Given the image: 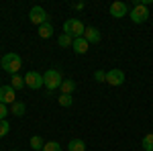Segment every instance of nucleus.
Instances as JSON below:
<instances>
[{
	"mask_svg": "<svg viewBox=\"0 0 153 151\" xmlns=\"http://www.w3.org/2000/svg\"><path fill=\"white\" fill-rule=\"evenodd\" d=\"M0 86H2V84H0Z\"/></svg>",
	"mask_w": 153,
	"mask_h": 151,
	"instance_id": "nucleus-26",
	"label": "nucleus"
},
{
	"mask_svg": "<svg viewBox=\"0 0 153 151\" xmlns=\"http://www.w3.org/2000/svg\"><path fill=\"white\" fill-rule=\"evenodd\" d=\"M84 31H86V27H84V23L78 21V19H68V21L63 23V33L70 35L71 39L84 37Z\"/></svg>",
	"mask_w": 153,
	"mask_h": 151,
	"instance_id": "nucleus-3",
	"label": "nucleus"
},
{
	"mask_svg": "<svg viewBox=\"0 0 153 151\" xmlns=\"http://www.w3.org/2000/svg\"><path fill=\"white\" fill-rule=\"evenodd\" d=\"M84 39H86L88 43H100V31H98L96 27H86Z\"/></svg>",
	"mask_w": 153,
	"mask_h": 151,
	"instance_id": "nucleus-10",
	"label": "nucleus"
},
{
	"mask_svg": "<svg viewBox=\"0 0 153 151\" xmlns=\"http://www.w3.org/2000/svg\"><path fill=\"white\" fill-rule=\"evenodd\" d=\"M94 80H96V82H106V74H104L102 70L94 71Z\"/></svg>",
	"mask_w": 153,
	"mask_h": 151,
	"instance_id": "nucleus-24",
	"label": "nucleus"
},
{
	"mask_svg": "<svg viewBox=\"0 0 153 151\" xmlns=\"http://www.w3.org/2000/svg\"><path fill=\"white\" fill-rule=\"evenodd\" d=\"M29 19H31V23L37 25V27H41V25L49 23V16H47V12H45V8H43V6H39V4L31 8V12H29Z\"/></svg>",
	"mask_w": 153,
	"mask_h": 151,
	"instance_id": "nucleus-5",
	"label": "nucleus"
},
{
	"mask_svg": "<svg viewBox=\"0 0 153 151\" xmlns=\"http://www.w3.org/2000/svg\"><path fill=\"white\" fill-rule=\"evenodd\" d=\"M6 115H10V110L6 108V104L0 102V121H6Z\"/></svg>",
	"mask_w": 153,
	"mask_h": 151,
	"instance_id": "nucleus-23",
	"label": "nucleus"
},
{
	"mask_svg": "<svg viewBox=\"0 0 153 151\" xmlns=\"http://www.w3.org/2000/svg\"><path fill=\"white\" fill-rule=\"evenodd\" d=\"M25 86L27 88H31V90H39L41 86H43V74H39V71H27L25 74Z\"/></svg>",
	"mask_w": 153,
	"mask_h": 151,
	"instance_id": "nucleus-6",
	"label": "nucleus"
},
{
	"mask_svg": "<svg viewBox=\"0 0 153 151\" xmlns=\"http://www.w3.org/2000/svg\"><path fill=\"white\" fill-rule=\"evenodd\" d=\"M25 110H27V104H25L23 100H16V102L10 104V115H14V116H23Z\"/></svg>",
	"mask_w": 153,
	"mask_h": 151,
	"instance_id": "nucleus-12",
	"label": "nucleus"
},
{
	"mask_svg": "<svg viewBox=\"0 0 153 151\" xmlns=\"http://www.w3.org/2000/svg\"><path fill=\"white\" fill-rule=\"evenodd\" d=\"M43 151H61V145H59L57 141H49V143H45Z\"/></svg>",
	"mask_w": 153,
	"mask_h": 151,
	"instance_id": "nucleus-21",
	"label": "nucleus"
},
{
	"mask_svg": "<svg viewBox=\"0 0 153 151\" xmlns=\"http://www.w3.org/2000/svg\"><path fill=\"white\" fill-rule=\"evenodd\" d=\"M131 21L135 25H143L147 19H149V8L145 6V4H141V2H137L135 6H133V10H131Z\"/></svg>",
	"mask_w": 153,
	"mask_h": 151,
	"instance_id": "nucleus-4",
	"label": "nucleus"
},
{
	"mask_svg": "<svg viewBox=\"0 0 153 151\" xmlns=\"http://www.w3.org/2000/svg\"><path fill=\"white\" fill-rule=\"evenodd\" d=\"M71 8H74V10H82V8H84V2H76V4H71Z\"/></svg>",
	"mask_w": 153,
	"mask_h": 151,
	"instance_id": "nucleus-25",
	"label": "nucleus"
},
{
	"mask_svg": "<svg viewBox=\"0 0 153 151\" xmlns=\"http://www.w3.org/2000/svg\"><path fill=\"white\" fill-rule=\"evenodd\" d=\"M143 149L145 151H153V133H149V135H145L143 137Z\"/></svg>",
	"mask_w": 153,
	"mask_h": 151,
	"instance_id": "nucleus-18",
	"label": "nucleus"
},
{
	"mask_svg": "<svg viewBox=\"0 0 153 151\" xmlns=\"http://www.w3.org/2000/svg\"><path fill=\"white\" fill-rule=\"evenodd\" d=\"M59 90H61V94H71L76 90V82L74 80H63V84L59 86Z\"/></svg>",
	"mask_w": 153,
	"mask_h": 151,
	"instance_id": "nucleus-16",
	"label": "nucleus"
},
{
	"mask_svg": "<svg viewBox=\"0 0 153 151\" xmlns=\"http://www.w3.org/2000/svg\"><path fill=\"white\" fill-rule=\"evenodd\" d=\"M0 65H2V70L6 71V74L16 76L19 70L23 68V59H21L19 53H6V55H2V59H0Z\"/></svg>",
	"mask_w": 153,
	"mask_h": 151,
	"instance_id": "nucleus-1",
	"label": "nucleus"
},
{
	"mask_svg": "<svg viewBox=\"0 0 153 151\" xmlns=\"http://www.w3.org/2000/svg\"><path fill=\"white\" fill-rule=\"evenodd\" d=\"M29 145H31L35 151H43V147H45V141L41 139L39 135H33V137H31V141H29Z\"/></svg>",
	"mask_w": 153,
	"mask_h": 151,
	"instance_id": "nucleus-15",
	"label": "nucleus"
},
{
	"mask_svg": "<svg viewBox=\"0 0 153 151\" xmlns=\"http://www.w3.org/2000/svg\"><path fill=\"white\" fill-rule=\"evenodd\" d=\"M10 86L14 88V90H21V88L25 86V78H21L19 74H16V76H12V80H10Z\"/></svg>",
	"mask_w": 153,
	"mask_h": 151,
	"instance_id": "nucleus-20",
	"label": "nucleus"
},
{
	"mask_svg": "<svg viewBox=\"0 0 153 151\" xmlns=\"http://www.w3.org/2000/svg\"><path fill=\"white\" fill-rule=\"evenodd\" d=\"M68 151H86V143L82 139H71L68 143Z\"/></svg>",
	"mask_w": 153,
	"mask_h": 151,
	"instance_id": "nucleus-14",
	"label": "nucleus"
},
{
	"mask_svg": "<svg viewBox=\"0 0 153 151\" xmlns=\"http://www.w3.org/2000/svg\"><path fill=\"white\" fill-rule=\"evenodd\" d=\"M125 82V74H123V70H110L106 71V84H110V86H120Z\"/></svg>",
	"mask_w": 153,
	"mask_h": 151,
	"instance_id": "nucleus-8",
	"label": "nucleus"
},
{
	"mask_svg": "<svg viewBox=\"0 0 153 151\" xmlns=\"http://www.w3.org/2000/svg\"><path fill=\"white\" fill-rule=\"evenodd\" d=\"M88 45H90V43H88L84 37H78V39H74V43H71V49H74L78 55H84V53L88 51Z\"/></svg>",
	"mask_w": 153,
	"mask_h": 151,
	"instance_id": "nucleus-11",
	"label": "nucleus"
},
{
	"mask_svg": "<svg viewBox=\"0 0 153 151\" xmlns=\"http://www.w3.org/2000/svg\"><path fill=\"white\" fill-rule=\"evenodd\" d=\"M61 84H63V78H61V71L59 70H47L43 74V86L47 88L49 92L57 90Z\"/></svg>",
	"mask_w": 153,
	"mask_h": 151,
	"instance_id": "nucleus-2",
	"label": "nucleus"
},
{
	"mask_svg": "<svg viewBox=\"0 0 153 151\" xmlns=\"http://www.w3.org/2000/svg\"><path fill=\"white\" fill-rule=\"evenodd\" d=\"M51 35H53V25L51 23H45V25L39 27V37L41 39H49Z\"/></svg>",
	"mask_w": 153,
	"mask_h": 151,
	"instance_id": "nucleus-13",
	"label": "nucleus"
},
{
	"mask_svg": "<svg viewBox=\"0 0 153 151\" xmlns=\"http://www.w3.org/2000/svg\"><path fill=\"white\" fill-rule=\"evenodd\" d=\"M57 102L61 106H71V104H74V98H71V94H59Z\"/></svg>",
	"mask_w": 153,
	"mask_h": 151,
	"instance_id": "nucleus-19",
	"label": "nucleus"
},
{
	"mask_svg": "<svg viewBox=\"0 0 153 151\" xmlns=\"http://www.w3.org/2000/svg\"><path fill=\"white\" fill-rule=\"evenodd\" d=\"M14 92H16V90L12 88L10 84H6V86L2 84V86H0V102H2V104H12V102H16Z\"/></svg>",
	"mask_w": 153,
	"mask_h": 151,
	"instance_id": "nucleus-7",
	"label": "nucleus"
},
{
	"mask_svg": "<svg viewBox=\"0 0 153 151\" xmlns=\"http://www.w3.org/2000/svg\"><path fill=\"white\" fill-rule=\"evenodd\" d=\"M57 43H59V47H71L74 39H71L70 35H65V33H61V35H59V39H57Z\"/></svg>",
	"mask_w": 153,
	"mask_h": 151,
	"instance_id": "nucleus-17",
	"label": "nucleus"
},
{
	"mask_svg": "<svg viewBox=\"0 0 153 151\" xmlns=\"http://www.w3.org/2000/svg\"><path fill=\"white\" fill-rule=\"evenodd\" d=\"M8 131H10V125H8V121H0V137L8 135Z\"/></svg>",
	"mask_w": 153,
	"mask_h": 151,
	"instance_id": "nucleus-22",
	"label": "nucleus"
},
{
	"mask_svg": "<svg viewBox=\"0 0 153 151\" xmlns=\"http://www.w3.org/2000/svg\"><path fill=\"white\" fill-rule=\"evenodd\" d=\"M110 16H114V19L127 16V4L125 2H112L110 4Z\"/></svg>",
	"mask_w": 153,
	"mask_h": 151,
	"instance_id": "nucleus-9",
	"label": "nucleus"
}]
</instances>
